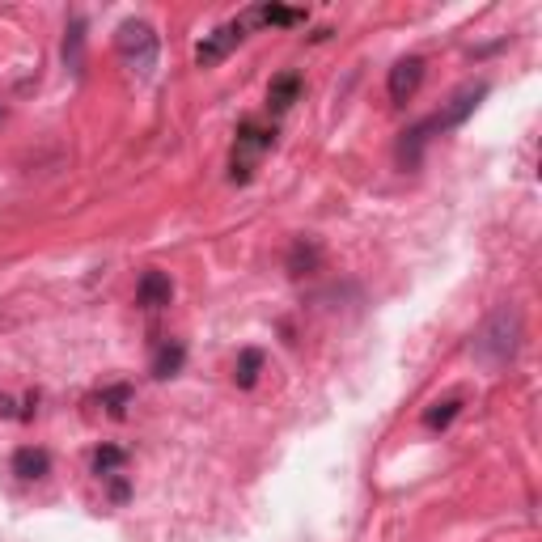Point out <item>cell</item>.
Instances as JSON below:
<instances>
[{"instance_id":"obj_1","label":"cell","mask_w":542,"mask_h":542,"mask_svg":"<svg viewBox=\"0 0 542 542\" xmlns=\"http://www.w3.org/2000/svg\"><path fill=\"white\" fill-rule=\"evenodd\" d=\"M487 98V81H475V85H462L454 98H449L437 115H428V119H420V123H411V128L399 136V166L403 170H415L420 166V157H424V144L432 140V136H445V132H454V128H462L466 119L475 115V106Z\"/></svg>"},{"instance_id":"obj_2","label":"cell","mask_w":542,"mask_h":542,"mask_svg":"<svg viewBox=\"0 0 542 542\" xmlns=\"http://www.w3.org/2000/svg\"><path fill=\"white\" fill-rule=\"evenodd\" d=\"M517 348H521V314L513 310V305H500L475 335V356L483 360V365L500 369L517 356Z\"/></svg>"},{"instance_id":"obj_3","label":"cell","mask_w":542,"mask_h":542,"mask_svg":"<svg viewBox=\"0 0 542 542\" xmlns=\"http://www.w3.org/2000/svg\"><path fill=\"white\" fill-rule=\"evenodd\" d=\"M115 51H119V60L132 68V77L149 81L153 68H157V60H161V39H157V30H153L149 22H140V17H128V22L119 26V34H115Z\"/></svg>"},{"instance_id":"obj_4","label":"cell","mask_w":542,"mask_h":542,"mask_svg":"<svg viewBox=\"0 0 542 542\" xmlns=\"http://www.w3.org/2000/svg\"><path fill=\"white\" fill-rule=\"evenodd\" d=\"M271 144H276V128H267L263 119H242L238 149H233V161H229V178H233V183H246L250 170H255V157L267 153Z\"/></svg>"},{"instance_id":"obj_5","label":"cell","mask_w":542,"mask_h":542,"mask_svg":"<svg viewBox=\"0 0 542 542\" xmlns=\"http://www.w3.org/2000/svg\"><path fill=\"white\" fill-rule=\"evenodd\" d=\"M242 39H246V22H242V17H233V22H225V26H216L212 34H204V43L195 47V64H200V68L221 64Z\"/></svg>"},{"instance_id":"obj_6","label":"cell","mask_w":542,"mask_h":542,"mask_svg":"<svg viewBox=\"0 0 542 542\" xmlns=\"http://www.w3.org/2000/svg\"><path fill=\"white\" fill-rule=\"evenodd\" d=\"M424 81V56H403V60H394L390 68V77H386V94L394 106H407L415 98V89H420Z\"/></svg>"},{"instance_id":"obj_7","label":"cell","mask_w":542,"mask_h":542,"mask_svg":"<svg viewBox=\"0 0 542 542\" xmlns=\"http://www.w3.org/2000/svg\"><path fill=\"white\" fill-rule=\"evenodd\" d=\"M170 301H174V284H170L166 271H144L140 284H136V305L140 310L157 314V310H166Z\"/></svg>"},{"instance_id":"obj_8","label":"cell","mask_w":542,"mask_h":542,"mask_svg":"<svg viewBox=\"0 0 542 542\" xmlns=\"http://www.w3.org/2000/svg\"><path fill=\"white\" fill-rule=\"evenodd\" d=\"M9 466H13V475H17V479L39 483V479H47V475H51V454H47L43 445H22V449H13Z\"/></svg>"},{"instance_id":"obj_9","label":"cell","mask_w":542,"mask_h":542,"mask_svg":"<svg viewBox=\"0 0 542 542\" xmlns=\"http://www.w3.org/2000/svg\"><path fill=\"white\" fill-rule=\"evenodd\" d=\"M284 267H288V276H314V271L322 267V246L314 238H297L293 246H288Z\"/></svg>"},{"instance_id":"obj_10","label":"cell","mask_w":542,"mask_h":542,"mask_svg":"<svg viewBox=\"0 0 542 542\" xmlns=\"http://www.w3.org/2000/svg\"><path fill=\"white\" fill-rule=\"evenodd\" d=\"M183 365H187V343L166 339V343H161V348L153 352L149 373L157 377V382H166V377H178V373H183Z\"/></svg>"},{"instance_id":"obj_11","label":"cell","mask_w":542,"mask_h":542,"mask_svg":"<svg viewBox=\"0 0 542 542\" xmlns=\"http://www.w3.org/2000/svg\"><path fill=\"white\" fill-rule=\"evenodd\" d=\"M301 89H305L301 72H280V77L267 85V106H271V111H276V115H284L288 106H293V102L301 98Z\"/></svg>"},{"instance_id":"obj_12","label":"cell","mask_w":542,"mask_h":542,"mask_svg":"<svg viewBox=\"0 0 542 542\" xmlns=\"http://www.w3.org/2000/svg\"><path fill=\"white\" fill-rule=\"evenodd\" d=\"M123 466H128V449H119V445H98L94 458H89V471H94L98 479L123 475Z\"/></svg>"},{"instance_id":"obj_13","label":"cell","mask_w":542,"mask_h":542,"mask_svg":"<svg viewBox=\"0 0 542 542\" xmlns=\"http://www.w3.org/2000/svg\"><path fill=\"white\" fill-rule=\"evenodd\" d=\"M301 9H284V5H259V9H250V13H242V22L246 26H297L301 22Z\"/></svg>"},{"instance_id":"obj_14","label":"cell","mask_w":542,"mask_h":542,"mask_svg":"<svg viewBox=\"0 0 542 542\" xmlns=\"http://www.w3.org/2000/svg\"><path fill=\"white\" fill-rule=\"evenodd\" d=\"M132 399H136V390H132L128 382H115V386L98 390L89 403H102V407H106V415H115V420H123V415H128V407H132Z\"/></svg>"},{"instance_id":"obj_15","label":"cell","mask_w":542,"mask_h":542,"mask_svg":"<svg viewBox=\"0 0 542 542\" xmlns=\"http://www.w3.org/2000/svg\"><path fill=\"white\" fill-rule=\"evenodd\" d=\"M64 64H68L72 72H81V64H85V22H81V17H72V22H68V34H64Z\"/></svg>"},{"instance_id":"obj_16","label":"cell","mask_w":542,"mask_h":542,"mask_svg":"<svg viewBox=\"0 0 542 542\" xmlns=\"http://www.w3.org/2000/svg\"><path fill=\"white\" fill-rule=\"evenodd\" d=\"M263 352L259 348H242V356H238V365H233V382H238L242 390H250L259 382V373H263Z\"/></svg>"},{"instance_id":"obj_17","label":"cell","mask_w":542,"mask_h":542,"mask_svg":"<svg viewBox=\"0 0 542 542\" xmlns=\"http://www.w3.org/2000/svg\"><path fill=\"white\" fill-rule=\"evenodd\" d=\"M458 411H462V399H458V394H454V399H437V403L424 411V428H432V432H437V428H449V424L458 420Z\"/></svg>"},{"instance_id":"obj_18","label":"cell","mask_w":542,"mask_h":542,"mask_svg":"<svg viewBox=\"0 0 542 542\" xmlns=\"http://www.w3.org/2000/svg\"><path fill=\"white\" fill-rule=\"evenodd\" d=\"M106 483H111V500H115V504H123V500H128V492H132V487H128V479H123V475L106 479Z\"/></svg>"},{"instance_id":"obj_19","label":"cell","mask_w":542,"mask_h":542,"mask_svg":"<svg viewBox=\"0 0 542 542\" xmlns=\"http://www.w3.org/2000/svg\"><path fill=\"white\" fill-rule=\"evenodd\" d=\"M0 119H5V111H0Z\"/></svg>"}]
</instances>
